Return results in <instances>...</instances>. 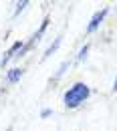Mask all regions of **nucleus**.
Here are the masks:
<instances>
[{"label":"nucleus","mask_w":117,"mask_h":131,"mask_svg":"<svg viewBox=\"0 0 117 131\" xmlns=\"http://www.w3.org/2000/svg\"><path fill=\"white\" fill-rule=\"evenodd\" d=\"M87 97H89V87L83 85V83H77V85H73L67 93H65V105L73 109V107L81 105Z\"/></svg>","instance_id":"f257e3e1"},{"label":"nucleus","mask_w":117,"mask_h":131,"mask_svg":"<svg viewBox=\"0 0 117 131\" xmlns=\"http://www.w3.org/2000/svg\"><path fill=\"white\" fill-rule=\"evenodd\" d=\"M105 14H107V8H105V10H101V12H97V14L93 16V20L89 22V26H87V32H93V30L99 26V22L103 20V16H105Z\"/></svg>","instance_id":"f03ea898"},{"label":"nucleus","mask_w":117,"mask_h":131,"mask_svg":"<svg viewBox=\"0 0 117 131\" xmlns=\"http://www.w3.org/2000/svg\"><path fill=\"white\" fill-rule=\"evenodd\" d=\"M16 50H22V42H14V45H12V49H10L6 54H4V57H2V65H6V63L14 57V52H16Z\"/></svg>","instance_id":"7ed1b4c3"},{"label":"nucleus","mask_w":117,"mask_h":131,"mask_svg":"<svg viewBox=\"0 0 117 131\" xmlns=\"http://www.w3.org/2000/svg\"><path fill=\"white\" fill-rule=\"evenodd\" d=\"M20 77H22V69H12V71L8 73V81L10 83H16Z\"/></svg>","instance_id":"20e7f679"},{"label":"nucleus","mask_w":117,"mask_h":131,"mask_svg":"<svg viewBox=\"0 0 117 131\" xmlns=\"http://www.w3.org/2000/svg\"><path fill=\"white\" fill-rule=\"evenodd\" d=\"M59 45H61V38H57V40H55V45H52V47L47 50V54H45V57H50V54H52V52L57 50V47H59Z\"/></svg>","instance_id":"39448f33"},{"label":"nucleus","mask_w":117,"mask_h":131,"mask_svg":"<svg viewBox=\"0 0 117 131\" xmlns=\"http://www.w3.org/2000/svg\"><path fill=\"white\" fill-rule=\"evenodd\" d=\"M87 50H89V47H87V45H85L83 49H81V52H79V57H77V59H79V61H83V59H85V54H87Z\"/></svg>","instance_id":"423d86ee"},{"label":"nucleus","mask_w":117,"mask_h":131,"mask_svg":"<svg viewBox=\"0 0 117 131\" xmlns=\"http://www.w3.org/2000/svg\"><path fill=\"white\" fill-rule=\"evenodd\" d=\"M115 91H117V79H115Z\"/></svg>","instance_id":"0eeeda50"}]
</instances>
